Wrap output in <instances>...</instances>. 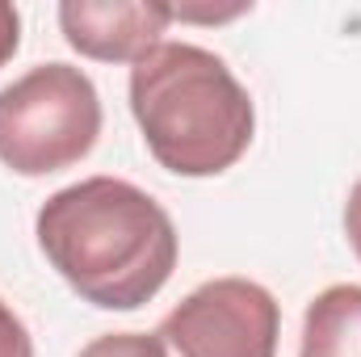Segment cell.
<instances>
[{"instance_id":"8","label":"cell","mask_w":361,"mask_h":357,"mask_svg":"<svg viewBox=\"0 0 361 357\" xmlns=\"http://www.w3.org/2000/svg\"><path fill=\"white\" fill-rule=\"evenodd\" d=\"M0 357H34V341L21 324V315L0 298Z\"/></svg>"},{"instance_id":"6","label":"cell","mask_w":361,"mask_h":357,"mask_svg":"<svg viewBox=\"0 0 361 357\" xmlns=\"http://www.w3.org/2000/svg\"><path fill=\"white\" fill-rule=\"evenodd\" d=\"M298 357H361V286L341 282L307 303Z\"/></svg>"},{"instance_id":"1","label":"cell","mask_w":361,"mask_h":357,"mask_svg":"<svg viewBox=\"0 0 361 357\" xmlns=\"http://www.w3.org/2000/svg\"><path fill=\"white\" fill-rule=\"evenodd\" d=\"M34 236L51 269L101 311L152 303L177 269L169 210L122 177H89L51 193Z\"/></svg>"},{"instance_id":"3","label":"cell","mask_w":361,"mask_h":357,"mask_svg":"<svg viewBox=\"0 0 361 357\" xmlns=\"http://www.w3.org/2000/svg\"><path fill=\"white\" fill-rule=\"evenodd\" d=\"M101 135L97 85L72 63H38L0 89V160L21 177L80 164Z\"/></svg>"},{"instance_id":"9","label":"cell","mask_w":361,"mask_h":357,"mask_svg":"<svg viewBox=\"0 0 361 357\" xmlns=\"http://www.w3.org/2000/svg\"><path fill=\"white\" fill-rule=\"evenodd\" d=\"M21 47V13L13 4H0V68L17 55Z\"/></svg>"},{"instance_id":"10","label":"cell","mask_w":361,"mask_h":357,"mask_svg":"<svg viewBox=\"0 0 361 357\" xmlns=\"http://www.w3.org/2000/svg\"><path fill=\"white\" fill-rule=\"evenodd\" d=\"M345 236H349V244H353V253L361 261V177L349 189V202H345Z\"/></svg>"},{"instance_id":"4","label":"cell","mask_w":361,"mask_h":357,"mask_svg":"<svg viewBox=\"0 0 361 357\" xmlns=\"http://www.w3.org/2000/svg\"><path fill=\"white\" fill-rule=\"evenodd\" d=\"M281 307L261 282L214 277L160 320L164 357H277Z\"/></svg>"},{"instance_id":"7","label":"cell","mask_w":361,"mask_h":357,"mask_svg":"<svg viewBox=\"0 0 361 357\" xmlns=\"http://www.w3.org/2000/svg\"><path fill=\"white\" fill-rule=\"evenodd\" d=\"M80 357H164V349H160L156 332L152 337L147 332H105V337L89 341Z\"/></svg>"},{"instance_id":"2","label":"cell","mask_w":361,"mask_h":357,"mask_svg":"<svg viewBox=\"0 0 361 357\" xmlns=\"http://www.w3.org/2000/svg\"><path fill=\"white\" fill-rule=\"evenodd\" d=\"M130 114L156 164L177 177L227 173L257 131L248 89L193 42H160L130 68Z\"/></svg>"},{"instance_id":"5","label":"cell","mask_w":361,"mask_h":357,"mask_svg":"<svg viewBox=\"0 0 361 357\" xmlns=\"http://www.w3.org/2000/svg\"><path fill=\"white\" fill-rule=\"evenodd\" d=\"M173 4L160 0H63L59 25L72 51L97 63H139L160 47Z\"/></svg>"}]
</instances>
